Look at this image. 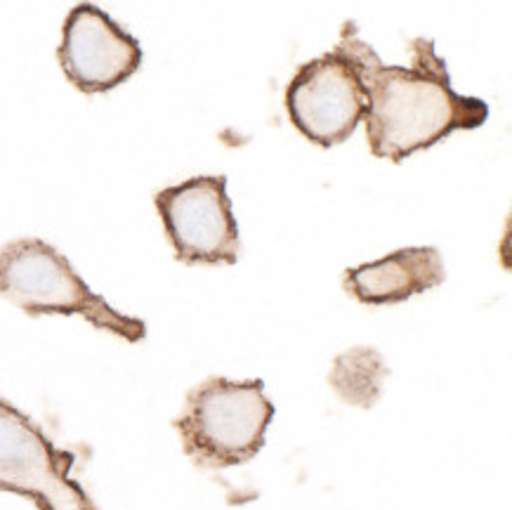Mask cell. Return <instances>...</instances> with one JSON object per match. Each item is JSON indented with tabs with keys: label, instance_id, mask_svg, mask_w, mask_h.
<instances>
[{
	"label": "cell",
	"instance_id": "cell-9",
	"mask_svg": "<svg viewBox=\"0 0 512 510\" xmlns=\"http://www.w3.org/2000/svg\"><path fill=\"white\" fill-rule=\"evenodd\" d=\"M390 374L373 348H352L343 352L333 364L328 383L343 397L345 402L359 404V407H373L380 395L383 378Z\"/></svg>",
	"mask_w": 512,
	"mask_h": 510
},
{
	"label": "cell",
	"instance_id": "cell-5",
	"mask_svg": "<svg viewBox=\"0 0 512 510\" xmlns=\"http://www.w3.org/2000/svg\"><path fill=\"white\" fill-rule=\"evenodd\" d=\"M76 456L0 397V492L29 496L41 510H100L71 477Z\"/></svg>",
	"mask_w": 512,
	"mask_h": 510
},
{
	"label": "cell",
	"instance_id": "cell-6",
	"mask_svg": "<svg viewBox=\"0 0 512 510\" xmlns=\"http://www.w3.org/2000/svg\"><path fill=\"white\" fill-rule=\"evenodd\" d=\"M175 258L185 265H236L241 258L225 175H199L154 196Z\"/></svg>",
	"mask_w": 512,
	"mask_h": 510
},
{
	"label": "cell",
	"instance_id": "cell-8",
	"mask_svg": "<svg viewBox=\"0 0 512 510\" xmlns=\"http://www.w3.org/2000/svg\"><path fill=\"white\" fill-rule=\"evenodd\" d=\"M444 279V260L435 246H409L345 270L343 286L354 300L378 307L404 303L418 293L437 289Z\"/></svg>",
	"mask_w": 512,
	"mask_h": 510
},
{
	"label": "cell",
	"instance_id": "cell-1",
	"mask_svg": "<svg viewBox=\"0 0 512 510\" xmlns=\"http://www.w3.org/2000/svg\"><path fill=\"white\" fill-rule=\"evenodd\" d=\"M411 67L383 64L378 52L361 41V74L369 88L366 142L376 159L402 163L435 147L456 130H475L489 121V104L456 93L449 67L432 38L409 43Z\"/></svg>",
	"mask_w": 512,
	"mask_h": 510
},
{
	"label": "cell",
	"instance_id": "cell-3",
	"mask_svg": "<svg viewBox=\"0 0 512 510\" xmlns=\"http://www.w3.org/2000/svg\"><path fill=\"white\" fill-rule=\"evenodd\" d=\"M0 296L29 317L78 315L128 343L147 338L142 319L123 315L90 291L67 255L43 239H17L0 248Z\"/></svg>",
	"mask_w": 512,
	"mask_h": 510
},
{
	"label": "cell",
	"instance_id": "cell-7",
	"mask_svg": "<svg viewBox=\"0 0 512 510\" xmlns=\"http://www.w3.org/2000/svg\"><path fill=\"white\" fill-rule=\"evenodd\" d=\"M57 60L64 76L85 95H100L126 83L142 67L140 41L93 3H78L62 26Z\"/></svg>",
	"mask_w": 512,
	"mask_h": 510
},
{
	"label": "cell",
	"instance_id": "cell-4",
	"mask_svg": "<svg viewBox=\"0 0 512 510\" xmlns=\"http://www.w3.org/2000/svg\"><path fill=\"white\" fill-rule=\"evenodd\" d=\"M361 41L357 24L345 22L336 48L305 62L288 83V119L317 147L343 145L369 109V88L361 74Z\"/></svg>",
	"mask_w": 512,
	"mask_h": 510
},
{
	"label": "cell",
	"instance_id": "cell-2",
	"mask_svg": "<svg viewBox=\"0 0 512 510\" xmlns=\"http://www.w3.org/2000/svg\"><path fill=\"white\" fill-rule=\"evenodd\" d=\"M274 414L277 409L267 400L260 378L229 381L213 376L189 390L173 425L192 463L225 470L244 466L260 454Z\"/></svg>",
	"mask_w": 512,
	"mask_h": 510
}]
</instances>
